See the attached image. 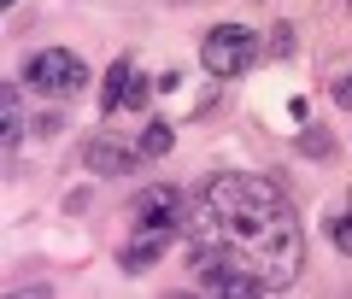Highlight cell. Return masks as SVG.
<instances>
[{"instance_id": "5", "label": "cell", "mask_w": 352, "mask_h": 299, "mask_svg": "<svg viewBox=\"0 0 352 299\" xmlns=\"http://www.w3.org/2000/svg\"><path fill=\"white\" fill-rule=\"evenodd\" d=\"M141 106H147V76H141L129 59H112L106 88H100V112L118 118V112H141Z\"/></svg>"}, {"instance_id": "7", "label": "cell", "mask_w": 352, "mask_h": 299, "mask_svg": "<svg viewBox=\"0 0 352 299\" xmlns=\"http://www.w3.org/2000/svg\"><path fill=\"white\" fill-rule=\"evenodd\" d=\"M164 247H170V235H129L124 252H118V264L129 276H141V270H153V258H164Z\"/></svg>"}, {"instance_id": "12", "label": "cell", "mask_w": 352, "mask_h": 299, "mask_svg": "<svg viewBox=\"0 0 352 299\" xmlns=\"http://www.w3.org/2000/svg\"><path fill=\"white\" fill-rule=\"evenodd\" d=\"M346 6H352V0H346Z\"/></svg>"}, {"instance_id": "1", "label": "cell", "mask_w": 352, "mask_h": 299, "mask_svg": "<svg viewBox=\"0 0 352 299\" xmlns=\"http://www.w3.org/2000/svg\"><path fill=\"white\" fill-rule=\"evenodd\" d=\"M182 247L200 287L229 299H258L294 287L305 264V223L270 176L212 170L188 199Z\"/></svg>"}, {"instance_id": "3", "label": "cell", "mask_w": 352, "mask_h": 299, "mask_svg": "<svg viewBox=\"0 0 352 299\" xmlns=\"http://www.w3.org/2000/svg\"><path fill=\"white\" fill-rule=\"evenodd\" d=\"M182 223H188V199L170 182L141 188L135 206H129V235H182Z\"/></svg>"}, {"instance_id": "6", "label": "cell", "mask_w": 352, "mask_h": 299, "mask_svg": "<svg viewBox=\"0 0 352 299\" xmlns=\"http://www.w3.org/2000/svg\"><path fill=\"white\" fill-rule=\"evenodd\" d=\"M82 164L94 176H124V170H135V164H141V147H129V141H118V135H94L82 147Z\"/></svg>"}, {"instance_id": "2", "label": "cell", "mask_w": 352, "mask_h": 299, "mask_svg": "<svg viewBox=\"0 0 352 299\" xmlns=\"http://www.w3.org/2000/svg\"><path fill=\"white\" fill-rule=\"evenodd\" d=\"M24 88H36L47 100H76L88 88V65L71 47H41L24 59Z\"/></svg>"}, {"instance_id": "4", "label": "cell", "mask_w": 352, "mask_h": 299, "mask_svg": "<svg viewBox=\"0 0 352 299\" xmlns=\"http://www.w3.org/2000/svg\"><path fill=\"white\" fill-rule=\"evenodd\" d=\"M252 59H258V30H247V24H212L206 30L200 65L212 76H241Z\"/></svg>"}, {"instance_id": "9", "label": "cell", "mask_w": 352, "mask_h": 299, "mask_svg": "<svg viewBox=\"0 0 352 299\" xmlns=\"http://www.w3.org/2000/svg\"><path fill=\"white\" fill-rule=\"evenodd\" d=\"M329 241H335V252H346V258H352V199L335 212V223H329Z\"/></svg>"}, {"instance_id": "11", "label": "cell", "mask_w": 352, "mask_h": 299, "mask_svg": "<svg viewBox=\"0 0 352 299\" xmlns=\"http://www.w3.org/2000/svg\"><path fill=\"white\" fill-rule=\"evenodd\" d=\"M300 147H311L317 159H329V135H323V129H305V135H300Z\"/></svg>"}, {"instance_id": "8", "label": "cell", "mask_w": 352, "mask_h": 299, "mask_svg": "<svg viewBox=\"0 0 352 299\" xmlns=\"http://www.w3.org/2000/svg\"><path fill=\"white\" fill-rule=\"evenodd\" d=\"M135 147H141V159H164V153L176 147V129H170V124H147Z\"/></svg>"}, {"instance_id": "10", "label": "cell", "mask_w": 352, "mask_h": 299, "mask_svg": "<svg viewBox=\"0 0 352 299\" xmlns=\"http://www.w3.org/2000/svg\"><path fill=\"white\" fill-rule=\"evenodd\" d=\"M329 94H335L340 112H352V71H346V76H335V88H329Z\"/></svg>"}]
</instances>
